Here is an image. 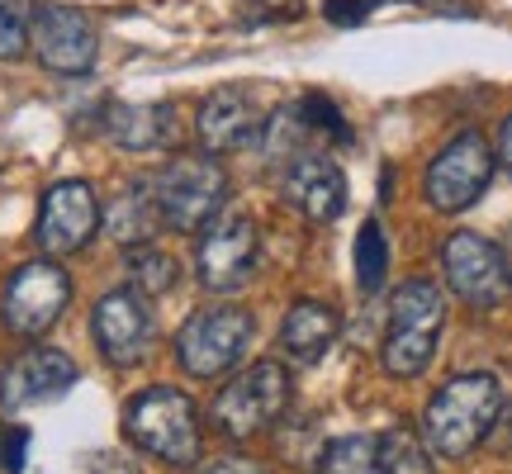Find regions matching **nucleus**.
<instances>
[{"mask_svg": "<svg viewBox=\"0 0 512 474\" xmlns=\"http://www.w3.org/2000/svg\"><path fill=\"white\" fill-rule=\"evenodd\" d=\"M100 228V200H95L91 181H57L43 190L34 223V242L43 256H72Z\"/></svg>", "mask_w": 512, "mask_h": 474, "instance_id": "9b49d317", "label": "nucleus"}, {"mask_svg": "<svg viewBox=\"0 0 512 474\" xmlns=\"http://www.w3.org/2000/svg\"><path fill=\"white\" fill-rule=\"evenodd\" d=\"M124 432L138 451L166 460L176 470L200 465V413H195L190 394L171 389V384H152L128 403Z\"/></svg>", "mask_w": 512, "mask_h": 474, "instance_id": "7ed1b4c3", "label": "nucleus"}, {"mask_svg": "<svg viewBox=\"0 0 512 474\" xmlns=\"http://www.w3.org/2000/svg\"><path fill=\"white\" fill-rule=\"evenodd\" d=\"M503 380L489 375V370H470V375H456L446 380L427 399V413H422V437H427V451L441 460H460L470 456L479 441L489 437L503 418Z\"/></svg>", "mask_w": 512, "mask_h": 474, "instance_id": "f257e3e1", "label": "nucleus"}, {"mask_svg": "<svg viewBox=\"0 0 512 474\" xmlns=\"http://www.w3.org/2000/svg\"><path fill=\"white\" fill-rule=\"evenodd\" d=\"M256 337V318L238 304H209L195 309L176 332V361L195 380H219L233 365H242Z\"/></svg>", "mask_w": 512, "mask_h": 474, "instance_id": "39448f33", "label": "nucleus"}, {"mask_svg": "<svg viewBox=\"0 0 512 474\" xmlns=\"http://www.w3.org/2000/svg\"><path fill=\"white\" fill-rule=\"evenodd\" d=\"M124 271H128V290H138L143 299H157V294H166L181 280V261L171 252H162V247L143 242V247H128Z\"/></svg>", "mask_w": 512, "mask_h": 474, "instance_id": "aec40b11", "label": "nucleus"}, {"mask_svg": "<svg viewBox=\"0 0 512 474\" xmlns=\"http://www.w3.org/2000/svg\"><path fill=\"white\" fill-rule=\"evenodd\" d=\"M67 304H72V275L62 271L53 256L24 261L0 294V323L15 337H43L48 328H57Z\"/></svg>", "mask_w": 512, "mask_h": 474, "instance_id": "6e6552de", "label": "nucleus"}, {"mask_svg": "<svg viewBox=\"0 0 512 474\" xmlns=\"http://www.w3.org/2000/svg\"><path fill=\"white\" fill-rule=\"evenodd\" d=\"M323 15H328L332 24H342V29H351V24H366L370 0H323Z\"/></svg>", "mask_w": 512, "mask_h": 474, "instance_id": "bb28decb", "label": "nucleus"}, {"mask_svg": "<svg viewBox=\"0 0 512 474\" xmlns=\"http://www.w3.org/2000/svg\"><path fill=\"white\" fill-rule=\"evenodd\" d=\"M498 157H503V166L512 171V114L503 119V133H498Z\"/></svg>", "mask_w": 512, "mask_h": 474, "instance_id": "c756f323", "label": "nucleus"}, {"mask_svg": "<svg viewBox=\"0 0 512 474\" xmlns=\"http://www.w3.org/2000/svg\"><path fill=\"white\" fill-rule=\"evenodd\" d=\"M152 200L166 228L176 233H204L228 204V171L209 152L204 157H171L162 171H152Z\"/></svg>", "mask_w": 512, "mask_h": 474, "instance_id": "20e7f679", "label": "nucleus"}, {"mask_svg": "<svg viewBox=\"0 0 512 474\" xmlns=\"http://www.w3.org/2000/svg\"><path fill=\"white\" fill-rule=\"evenodd\" d=\"M503 266H508V285H512V242H508V252H503Z\"/></svg>", "mask_w": 512, "mask_h": 474, "instance_id": "7c9ffc66", "label": "nucleus"}, {"mask_svg": "<svg viewBox=\"0 0 512 474\" xmlns=\"http://www.w3.org/2000/svg\"><path fill=\"white\" fill-rule=\"evenodd\" d=\"M318 474H380L375 437H337L323 446Z\"/></svg>", "mask_w": 512, "mask_h": 474, "instance_id": "5701e85b", "label": "nucleus"}, {"mask_svg": "<svg viewBox=\"0 0 512 474\" xmlns=\"http://www.w3.org/2000/svg\"><path fill=\"white\" fill-rule=\"evenodd\" d=\"M76 380H81V370H76V361L67 356V351L34 347V351L15 356V361L0 370V408L19 413V408L53 403V399H62Z\"/></svg>", "mask_w": 512, "mask_h": 474, "instance_id": "2eb2a0df", "label": "nucleus"}, {"mask_svg": "<svg viewBox=\"0 0 512 474\" xmlns=\"http://www.w3.org/2000/svg\"><path fill=\"white\" fill-rule=\"evenodd\" d=\"M280 195L309 223H337L347 209V176L323 152H299L285 171V181H280Z\"/></svg>", "mask_w": 512, "mask_h": 474, "instance_id": "dca6fc26", "label": "nucleus"}, {"mask_svg": "<svg viewBox=\"0 0 512 474\" xmlns=\"http://www.w3.org/2000/svg\"><path fill=\"white\" fill-rule=\"evenodd\" d=\"M24 460H29V432H24V427H10L5 441H0V470L24 474Z\"/></svg>", "mask_w": 512, "mask_h": 474, "instance_id": "a878e982", "label": "nucleus"}, {"mask_svg": "<svg viewBox=\"0 0 512 474\" xmlns=\"http://www.w3.org/2000/svg\"><path fill=\"white\" fill-rule=\"evenodd\" d=\"M100 223L119 247L152 242V233L162 228V214H157V200H152V176H133L110 200V209H100Z\"/></svg>", "mask_w": 512, "mask_h": 474, "instance_id": "6ab92c4d", "label": "nucleus"}, {"mask_svg": "<svg viewBox=\"0 0 512 474\" xmlns=\"http://www.w3.org/2000/svg\"><path fill=\"white\" fill-rule=\"evenodd\" d=\"M81 474H133V465H128L124 456H110V451H105V456L86 460V470H81Z\"/></svg>", "mask_w": 512, "mask_h": 474, "instance_id": "c85d7f7f", "label": "nucleus"}, {"mask_svg": "<svg viewBox=\"0 0 512 474\" xmlns=\"http://www.w3.org/2000/svg\"><path fill=\"white\" fill-rule=\"evenodd\" d=\"M446 328V294L437 280L413 275L403 280L394 299H389V328H384L380 365L389 380H418L422 370L432 365Z\"/></svg>", "mask_w": 512, "mask_h": 474, "instance_id": "f03ea898", "label": "nucleus"}, {"mask_svg": "<svg viewBox=\"0 0 512 474\" xmlns=\"http://www.w3.org/2000/svg\"><path fill=\"white\" fill-rule=\"evenodd\" d=\"M24 48H29V24L15 10V0H0V62L19 57Z\"/></svg>", "mask_w": 512, "mask_h": 474, "instance_id": "393cba45", "label": "nucleus"}, {"mask_svg": "<svg viewBox=\"0 0 512 474\" xmlns=\"http://www.w3.org/2000/svg\"><path fill=\"white\" fill-rule=\"evenodd\" d=\"M91 337L100 356L119 370L128 365L147 361V351H152V337H157V323H152V309H147V299L138 290H110L91 313Z\"/></svg>", "mask_w": 512, "mask_h": 474, "instance_id": "f8f14e48", "label": "nucleus"}, {"mask_svg": "<svg viewBox=\"0 0 512 474\" xmlns=\"http://www.w3.org/2000/svg\"><path fill=\"white\" fill-rule=\"evenodd\" d=\"M29 48L57 76H86L100 57L95 24L72 5H43L29 24Z\"/></svg>", "mask_w": 512, "mask_h": 474, "instance_id": "ddd939ff", "label": "nucleus"}, {"mask_svg": "<svg viewBox=\"0 0 512 474\" xmlns=\"http://www.w3.org/2000/svg\"><path fill=\"white\" fill-rule=\"evenodd\" d=\"M294 114H299V124L309 128V133H318V138H332V143H342V147L356 138L347 124V114L337 110V100H328V95H318V91L299 95V100H294Z\"/></svg>", "mask_w": 512, "mask_h": 474, "instance_id": "b1692460", "label": "nucleus"}, {"mask_svg": "<svg viewBox=\"0 0 512 474\" xmlns=\"http://www.w3.org/2000/svg\"><path fill=\"white\" fill-rule=\"evenodd\" d=\"M256 223L247 214H233L223 209L219 219L200 233V247H195V271H200V285L209 294H238L256 271Z\"/></svg>", "mask_w": 512, "mask_h": 474, "instance_id": "1a4fd4ad", "label": "nucleus"}, {"mask_svg": "<svg viewBox=\"0 0 512 474\" xmlns=\"http://www.w3.org/2000/svg\"><path fill=\"white\" fill-rule=\"evenodd\" d=\"M266 128V110L247 86H219L214 95H204L200 114H195V138L209 157H228L252 147Z\"/></svg>", "mask_w": 512, "mask_h": 474, "instance_id": "4468645a", "label": "nucleus"}, {"mask_svg": "<svg viewBox=\"0 0 512 474\" xmlns=\"http://www.w3.org/2000/svg\"><path fill=\"white\" fill-rule=\"evenodd\" d=\"M494 147L479 128H465L451 143L441 147L437 157L427 162V176H422V200L432 204L437 214H465L470 204L489 190L494 181Z\"/></svg>", "mask_w": 512, "mask_h": 474, "instance_id": "0eeeda50", "label": "nucleus"}, {"mask_svg": "<svg viewBox=\"0 0 512 474\" xmlns=\"http://www.w3.org/2000/svg\"><path fill=\"white\" fill-rule=\"evenodd\" d=\"M290 370L280 361H256L247 370H238L233 380L219 389V399H214V427H219L223 437H252L261 427H271L285 408H290Z\"/></svg>", "mask_w": 512, "mask_h": 474, "instance_id": "423d86ee", "label": "nucleus"}, {"mask_svg": "<svg viewBox=\"0 0 512 474\" xmlns=\"http://www.w3.org/2000/svg\"><path fill=\"white\" fill-rule=\"evenodd\" d=\"M384 280H389V237L375 219H366L356 233V290L375 299L384 290Z\"/></svg>", "mask_w": 512, "mask_h": 474, "instance_id": "4be33fe9", "label": "nucleus"}, {"mask_svg": "<svg viewBox=\"0 0 512 474\" xmlns=\"http://www.w3.org/2000/svg\"><path fill=\"white\" fill-rule=\"evenodd\" d=\"M375 456H380V474H432V451L408 427H384L375 437Z\"/></svg>", "mask_w": 512, "mask_h": 474, "instance_id": "412c9836", "label": "nucleus"}, {"mask_svg": "<svg viewBox=\"0 0 512 474\" xmlns=\"http://www.w3.org/2000/svg\"><path fill=\"white\" fill-rule=\"evenodd\" d=\"M0 441H5V427H0Z\"/></svg>", "mask_w": 512, "mask_h": 474, "instance_id": "2f4dec72", "label": "nucleus"}, {"mask_svg": "<svg viewBox=\"0 0 512 474\" xmlns=\"http://www.w3.org/2000/svg\"><path fill=\"white\" fill-rule=\"evenodd\" d=\"M441 271L456 299H465L470 309H498L508 294V266L489 237L460 228L441 242Z\"/></svg>", "mask_w": 512, "mask_h": 474, "instance_id": "9d476101", "label": "nucleus"}, {"mask_svg": "<svg viewBox=\"0 0 512 474\" xmlns=\"http://www.w3.org/2000/svg\"><path fill=\"white\" fill-rule=\"evenodd\" d=\"M342 337V313L337 304H323V299H299L285 309V323H280V351L299 365L323 361L332 351V342Z\"/></svg>", "mask_w": 512, "mask_h": 474, "instance_id": "f3484780", "label": "nucleus"}, {"mask_svg": "<svg viewBox=\"0 0 512 474\" xmlns=\"http://www.w3.org/2000/svg\"><path fill=\"white\" fill-rule=\"evenodd\" d=\"M200 474H271V470L252 456H223V460H214V465H204Z\"/></svg>", "mask_w": 512, "mask_h": 474, "instance_id": "cd10ccee", "label": "nucleus"}, {"mask_svg": "<svg viewBox=\"0 0 512 474\" xmlns=\"http://www.w3.org/2000/svg\"><path fill=\"white\" fill-rule=\"evenodd\" d=\"M105 133L124 152H162L176 143V105H114L105 114Z\"/></svg>", "mask_w": 512, "mask_h": 474, "instance_id": "a211bd4d", "label": "nucleus"}]
</instances>
